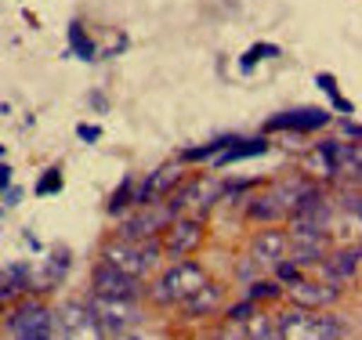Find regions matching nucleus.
Listing matches in <instances>:
<instances>
[{"mask_svg":"<svg viewBox=\"0 0 362 340\" xmlns=\"http://www.w3.org/2000/svg\"><path fill=\"white\" fill-rule=\"evenodd\" d=\"M160 254L163 250H160L156 239H112V242H105L102 261L134 275V279H145V275L160 264Z\"/></svg>","mask_w":362,"mask_h":340,"instance_id":"nucleus-1","label":"nucleus"},{"mask_svg":"<svg viewBox=\"0 0 362 340\" xmlns=\"http://www.w3.org/2000/svg\"><path fill=\"white\" fill-rule=\"evenodd\" d=\"M279 340H341V319L337 315H315L308 307H290L276 319Z\"/></svg>","mask_w":362,"mask_h":340,"instance_id":"nucleus-2","label":"nucleus"},{"mask_svg":"<svg viewBox=\"0 0 362 340\" xmlns=\"http://www.w3.org/2000/svg\"><path fill=\"white\" fill-rule=\"evenodd\" d=\"M206 271L196 261H174L153 286V300L156 304H185L192 293H199L206 286Z\"/></svg>","mask_w":362,"mask_h":340,"instance_id":"nucleus-3","label":"nucleus"},{"mask_svg":"<svg viewBox=\"0 0 362 340\" xmlns=\"http://www.w3.org/2000/svg\"><path fill=\"white\" fill-rule=\"evenodd\" d=\"M218 196H221V184H214L210 177H192V181H181L177 189L170 192V210L177 213V218H185V213H192V218H206L210 213V206L218 203Z\"/></svg>","mask_w":362,"mask_h":340,"instance_id":"nucleus-4","label":"nucleus"},{"mask_svg":"<svg viewBox=\"0 0 362 340\" xmlns=\"http://www.w3.org/2000/svg\"><path fill=\"white\" fill-rule=\"evenodd\" d=\"M51 340H105V329L98 326L95 315H90L87 304L73 300L51 322Z\"/></svg>","mask_w":362,"mask_h":340,"instance_id":"nucleus-5","label":"nucleus"},{"mask_svg":"<svg viewBox=\"0 0 362 340\" xmlns=\"http://www.w3.org/2000/svg\"><path fill=\"white\" fill-rule=\"evenodd\" d=\"M177 213L167 203H153V206H138L134 213H124L116 228V239H153L156 232H163Z\"/></svg>","mask_w":362,"mask_h":340,"instance_id":"nucleus-6","label":"nucleus"},{"mask_svg":"<svg viewBox=\"0 0 362 340\" xmlns=\"http://www.w3.org/2000/svg\"><path fill=\"white\" fill-rule=\"evenodd\" d=\"M51 322L54 315L37 300H22L8 315V333L11 340H51Z\"/></svg>","mask_w":362,"mask_h":340,"instance_id":"nucleus-7","label":"nucleus"},{"mask_svg":"<svg viewBox=\"0 0 362 340\" xmlns=\"http://www.w3.org/2000/svg\"><path fill=\"white\" fill-rule=\"evenodd\" d=\"M90 297L138 300V297H141V279H134V275H127V271H119V268L98 261L95 271H90Z\"/></svg>","mask_w":362,"mask_h":340,"instance_id":"nucleus-8","label":"nucleus"},{"mask_svg":"<svg viewBox=\"0 0 362 340\" xmlns=\"http://www.w3.org/2000/svg\"><path fill=\"white\" fill-rule=\"evenodd\" d=\"M90 315L98 319L102 329H112V333H127L141 322V307L138 300H112V297H90Z\"/></svg>","mask_w":362,"mask_h":340,"instance_id":"nucleus-9","label":"nucleus"},{"mask_svg":"<svg viewBox=\"0 0 362 340\" xmlns=\"http://www.w3.org/2000/svg\"><path fill=\"white\" fill-rule=\"evenodd\" d=\"M185 181V163H167L160 170L148 174L138 189H134V206H153V203H163V196H170L177 184Z\"/></svg>","mask_w":362,"mask_h":340,"instance_id":"nucleus-10","label":"nucleus"},{"mask_svg":"<svg viewBox=\"0 0 362 340\" xmlns=\"http://www.w3.org/2000/svg\"><path fill=\"white\" fill-rule=\"evenodd\" d=\"M329 123V109H319V105H305V109H286L279 116H272L264 123V131H290V134H312V131H322Z\"/></svg>","mask_w":362,"mask_h":340,"instance_id":"nucleus-11","label":"nucleus"},{"mask_svg":"<svg viewBox=\"0 0 362 340\" xmlns=\"http://www.w3.org/2000/svg\"><path fill=\"white\" fill-rule=\"evenodd\" d=\"M203 242V221L199 218H174L167 228H163V246L160 250H167L170 257H189L196 246Z\"/></svg>","mask_w":362,"mask_h":340,"instance_id":"nucleus-12","label":"nucleus"},{"mask_svg":"<svg viewBox=\"0 0 362 340\" xmlns=\"http://www.w3.org/2000/svg\"><path fill=\"white\" fill-rule=\"evenodd\" d=\"M290 297H293V304L297 307H308V312H319V307H326V304H334L337 297H341V283H308V279H300V283H293L290 286Z\"/></svg>","mask_w":362,"mask_h":340,"instance_id":"nucleus-13","label":"nucleus"},{"mask_svg":"<svg viewBox=\"0 0 362 340\" xmlns=\"http://www.w3.org/2000/svg\"><path fill=\"white\" fill-rule=\"evenodd\" d=\"M337 152H341V141H319L308 156H305V170L315 174V177H326V181H334L341 174V160H337Z\"/></svg>","mask_w":362,"mask_h":340,"instance_id":"nucleus-14","label":"nucleus"},{"mask_svg":"<svg viewBox=\"0 0 362 340\" xmlns=\"http://www.w3.org/2000/svg\"><path fill=\"white\" fill-rule=\"evenodd\" d=\"M250 261L257 264H272L276 268L279 261H286V232H276V228H264L254 246H250Z\"/></svg>","mask_w":362,"mask_h":340,"instance_id":"nucleus-15","label":"nucleus"},{"mask_svg":"<svg viewBox=\"0 0 362 340\" xmlns=\"http://www.w3.org/2000/svg\"><path fill=\"white\" fill-rule=\"evenodd\" d=\"M272 148L268 138H235L221 156H214V167H228V163H239V160H254V156H264V152Z\"/></svg>","mask_w":362,"mask_h":340,"instance_id":"nucleus-16","label":"nucleus"},{"mask_svg":"<svg viewBox=\"0 0 362 340\" xmlns=\"http://www.w3.org/2000/svg\"><path fill=\"white\" fill-rule=\"evenodd\" d=\"M69 264H73V257H69V250H51V257L44 261V271L37 275L33 271V290H54L58 283H62V275L69 271Z\"/></svg>","mask_w":362,"mask_h":340,"instance_id":"nucleus-17","label":"nucleus"},{"mask_svg":"<svg viewBox=\"0 0 362 340\" xmlns=\"http://www.w3.org/2000/svg\"><path fill=\"white\" fill-rule=\"evenodd\" d=\"M322 264V275H329V283H348L351 275L358 271V246H351V250H341L334 257L319 261Z\"/></svg>","mask_w":362,"mask_h":340,"instance_id":"nucleus-18","label":"nucleus"},{"mask_svg":"<svg viewBox=\"0 0 362 340\" xmlns=\"http://www.w3.org/2000/svg\"><path fill=\"white\" fill-rule=\"evenodd\" d=\"M66 47H69V54H76V58H83V61H95V58H98V47H95V40L87 37V29H83L80 18H73V22L66 25Z\"/></svg>","mask_w":362,"mask_h":340,"instance_id":"nucleus-19","label":"nucleus"},{"mask_svg":"<svg viewBox=\"0 0 362 340\" xmlns=\"http://www.w3.org/2000/svg\"><path fill=\"white\" fill-rule=\"evenodd\" d=\"M243 333L247 340H279V326H276V315H268V312H254L243 319Z\"/></svg>","mask_w":362,"mask_h":340,"instance_id":"nucleus-20","label":"nucleus"},{"mask_svg":"<svg viewBox=\"0 0 362 340\" xmlns=\"http://www.w3.org/2000/svg\"><path fill=\"white\" fill-rule=\"evenodd\" d=\"M247 213L254 221H276V218H283V203H279V196L276 192H261V196H254V199H247Z\"/></svg>","mask_w":362,"mask_h":340,"instance_id":"nucleus-21","label":"nucleus"},{"mask_svg":"<svg viewBox=\"0 0 362 340\" xmlns=\"http://www.w3.org/2000/svg\"><path fill=\"white\" fill-rule=\"evenodd\" d=\"M235 141V134H221V138H214V141H206V145H196V148H185L177 156V163H203V160H214V156H221V152L228 148Z\"/></svg>","mask_w":362,"mask_h":340,"instance_id":"nucleus-22","label":"nucleus"},{"mask_svg":"<svg viewBox=\"0 0 362 340\" xmlns=\"http://www.w3.org/2000/svg\"><path fill=\"white\" fill-rule=\"evenodd\" d=\"M218 307H221V286H214V283H206L199 293H192L185 300L189 315H210V312H218Z\"/></svg>","mask_w":362,"mask_h":340,"instance_id":"nucleus-23","label":"nucleus"},{"mask_svg":"<svg viewBox=\"0 0 362 340\" xmlns=\"http://www.w3.org/2000/svg\"><path fill=\"white\" fill-rule=\"evenodd\" d=\"M279 54H283V51H279L276 44H264V40H261V44H254L243 58H239V73H250L257 61H264V58H279Z\"/></svg>","mask_w":362,"mask_h":340,"instance_id":"nucleus-24","label":"nucleus"},{"mask_svg":"<svg viewBox=\"0 0 362 340\" xmlns=\"http://www.w3.org/2000/svg\"><path fill=\"white\" fill-rule=\"evenodd\" d=\"M315 83H319V87L326 90V95H329V105H334L337 112H344V116H348V112H355V109H351V102H348V98H341V90H337V80L329 76V73H319V76H315Z\"/></svg>","mask_w":362,"mask_h":340,"instance_id":"nucleus-25","label":"nucleus"},{"mask_svg":"<svg viewBox=\"0 0 362 340\" xmlns=\"http://www.w3.org/2000/svg\"><path fill=\"white\" fill-rule=\"evenodd\" d=\"M62 184H66L62 167H47L44 177L37 181V196H58V192H62Z\"/></svg>","mask_w":362,"mask_h":340,"instance_id":"nucleus-26","label":"nucleus"},{"mask_svg":"<svg viewBox=\"0 0 362 340\" xmlns=\"http://www.w3.org/2000/svg\"><path fill=\"white\" fill-rule=\"evenodd\" d=\"M264 297H279V283H276V279H254V283H250L247 300L257 304V300H264Z\"/></svg>","mask_w":362,"mask_h":340,"instance_id":"nucleus-27","label":"nucleus"},{"mask_svg":"<svg viewBox=\"0 0 362 340\" xmlns=\"http://www.w3.org/2000/svg\"><path fill=\"white\" fill-rule=\"evenodd\" d=\"M134 203V184H131V177L119 184V189L112 192V199H109V213H119V210H127Z\"/></svg>","mask_w":362,"mask_h":340,"instance_id":"nucleus-28","label":"nucleus"},{"mask_svg":"<svg viewBox=\"0 0 362 340\" xmlns=\"http://www.w3.org/2000/svg\"><path fill=\"white\" fill-rule=\"evenodd\" d=\"M276 283H283V286L300 283V268H297L293 261H279V264H276Z\"/></svg>","mask_w":362,"mask_h":340,"instance_id":"nucleus-29","label":"nucleus"},{"mask_svg":"<svg viewBox=\"0 0 362 340\" xmlns=\"http://www.w3.org/2000/svg\"><path fill=\"white\" fill-rule=\"evenodd\" d=\"M254 307H257V304H250V300L243 297L239 304H232V307H228V319H232V322H243V319H247V315L254 312Z\"/></svg>","mask_w":362,"mask_h":340,"instance_id":"nucleus-30","label":"nucleus"},{"mask_svg":"<svg viewBox=\"0 0 362 340\" xmlns=\"http://www.w3.org/2000/svg\"><path fill=\"white\" fill-rule=\"evenodd\" d=\"M76 134H80L87 145H95V141L102 138V127H90V123H80V127H76Z\"/></svg>","mask_w":362,"mask_h":340,"instance_id":"nucleus-31","label":"nucleus"},{"mask_svg":"<svg viewBox=\"0 0 362 340\" xmlns=\"http://www.w3.org/2000/svg\"><path fill=\"white\" fill-rule=\"evenodd\" d=\"M344 210H348L351 218L358 221V192H344Z\"/></svg>","mask_w":362,"mask_h":340,"instance_id":"nucleus-32","label":"nucleus"},{"mask_svg":"<svg viewBox=\"0 0 362 340\" xmlns=\"http://www.w3.org/2000/svg\"><path fill=\"white\" fill-rule=\"evenodd\" d=\"M0 196H4V203H8V206H15V203L22 199V189H15V184H8V189L0 192Z\"/></svg>","mask_w":362,"mask_h":340,"instance_id":"nucleus-33","label":"nucleus"},{"mask_svg":"<svg viewBox=\"0 0 362 340\" xmlns=\"http://www.w3.org/2000/svg\"><path fill=\"white\" fill-rule=\"evenodd\" d=\"M8 184H11V167H8V163H0V192H4Z\"/></svg>","mask_w":362,"mask_h":340,"instance_id":"nucleus-34","label":"nucleus"},{"mask_svg":"<svg viewBox=\"0 0 362 340\" xmlns=\"http://www.w3.org/2000/svg\"><path fill=\"white\" fill-rule=\"evenodd\" d=\"M344 134L358 141V134H362V127H358V123H355V119H344Z\"/></svg>","mask_w":362,"mask_h":340,"instance_id":"nucleus-35","label":"nucleus"},{"mask_svg":"<svg viewBox=\"0 0 362 340\" xmlns=\"http://www.w3.org/2000/svg\"><path fill=\"white\" fill-rule=\"evenodd\" d=\"M0 312H4V300H0Z\"/></svg>","mask_w":362,"mask_h":340,"instance_id":"nucleus-36","label":"nucleus"}]
</instances>
